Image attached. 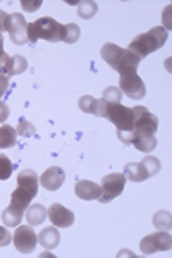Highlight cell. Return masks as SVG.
I'll use <instances>...</instances> for the list:
<instances>
[{"label":"cell","mask_w":172,"mask_h":258,"mask_svg":"<svg viewBox=\"0 0 172 258\" xmlns=\"http://www.w3.org/2000/svg\"><path fill=\"white\" fill-rule=\"evenodd\" d=\"M40 177L33 169H24L18 174V188L12 191L11 203L21 210H26L31 200L38 195Z\"/></svg>","instance_id":"1"},{"label":"cell","mask_w":172,"mask_h":258,"mask_svg":"<svg viewBox=\"0 0 172 258\" xmlns=\"http://www.w3.org/2000/svg\"><path fill=\"white\" fill-rule=\"evenodd\" d=\"M66 26L57 23L53 18H40L35 23H28V41L29 43H36L40 38L50 41V43H57V41L64 40Z\"/></svg>","instance_id":"2"},{"label":"cell","mask_w":172,"mask_h":258,"mask_svg":"<svg viewBox=\"0 0 172 258\" xmlns=\"http://www.w3.org/2000/svg\"><path fill=\"white\" fill-rule=\"evenodd\" d=\"M167 38H169V31L162 26H157V28H152L150 31L143 33V35H138L136 38L129 43L128 50L143 60L148 53H152L155 50L163 47Z\"/></svg>","instance_id":"3"},{"label":"cell","mask_w":172,"mask_h":258,"mask_svg":"<svg viewBox=\"0 0 172 258\" xmlns=\"http://www.w3.org/2000/svg\"><path fill=\"white\" fill-rule=\"evenodd\" d=\"M100 53H102V59L119 74L128 69H136L141 62L138 55H134L128 48L117 47L116 43H105L100 50Z\"/></svg>","instance_id":"4"},{"label":"cell","mask_w":172,"mask_h":258,"mask_svg":"<svg viewBox=\"0 0 172 258\" xmlns=\"http://www.w3.org/2000/svg\"><path fill=\"white\" fill-rule=\"evenodd\" d=\"M162 169L160 162L157 157H143L141 162H131V164L124 165V176L131 182H143L146 179H150L155 174H158V170Z\"/></svg>","instance_id":"5"},{"label":"cell","mask_w":172,"mask_h":258,"mask_svg":"<svg viewBox=\"0 0 172 258\" xmlns=\"http://www.w3.org/2000/svg\"><path fill=\"white\" fill-rule=\"evenodd\" d=\"M103 102H105V100H103ZM102 117L110 120V122L117 127V133H131L133 131V124H134L133 110L124 105H121V103L105 102Z\"/></svg>","instance_id":"6"},{"label":"cell","mask_w":172,"mask_h":258,"mask_svg":"<svg viewBox=\"0 0 172 258\" xmlns=\"http://www.w3.org/2000/svg\"><path fill=\"white\" fill-rule=\"evenodd\" d=\"M119 90L131 100H141L146 95V86L136 74V69H128L119 74Z\"/></svg>","instance_id":"7"},{"label":"cell","mask_w":172,"mask_h":258,"mask_svg":"<svg viewBox=\"0 0 172 258\" xmlns=\"http://www.w3.org/2000/svg\"><path fill=\"white\" fill-rule=\"evenodd\" d=\"M100 184H102V186H100L98 202L100 203H108V202H112L114 198L119 197V195L124 191L126 176L123 172L107 174V176L102 179V182H100Z\"/></svg>","instance_id":"8"},{"label":"cell","mask_w":172,"mask_h":258,"mask_svg":"<svg viewBox=\"0 0 172 258\" xmlns=\"http://www.w3.org/2000/svg\"><path fill=\"white\" fill-rule=\"evenodd\" d=\"M133 131L131 133H148V135H155L158 129V119L157 115H153L146 107L143 105H136L133 107Z\"/></svg>","instance_id":"9"},{"label":"cell","mask_w":172,"mask_h":258,"mask_svg":"<svg viewBox=\"0 0 172 258\" xmlns=\"http://www.w3.org/2000/svg\"><path fill=\"white\" fill-rule=\"evenodd\" d=\"M172 248V238L167 231H158L141 239L140 249L143 255H153L157 251H169Z\"/></svg>","instance_id":"10"},{"label":"cell","mask_w":172,"mask_h":258,"mask_svg":"<svg viewBox=\"0 0 172 258\" xmlns=\"http://www.w3.org/2000/svg\"><path fill=\"white\" fill-rule=\"evenodd\" d=\"M12 241H14V246L19 253H33L36 248V243H38V234L33 231V226H18L14 231V236H12Z\"/></svg>","instance_id":"11"},{"label":"cell","mask_w":172,"mask_h":258,"mask_svg":"<svg viewBox=\"0 0 172 258\" xmlns=\"http://www.w3.org/2000/svg\"><path fill=\"white\" fill-rule=\"evenodd\" d=\"M117 136L124 145H133L143 153H150L157 148V138L148 133H117Z\"/></svg>","instance_id":"12"},{"label":"cell","mask_w":172,"mask_h":258,"mask_svg":"<svg viewBox=\"0 0 172 258\" xmlns=\"http://www.w3.org/2000/svg\"><path fill=\"white\" fill-rule=\"evenodd\" d=\"M7 31H9L11 41L14 45L28 43V23H26V19L23 18V14H19V12L9 14Z\"/></svg>","instance_id":"13"},{"label":"cell","mask_w":172,"mask_h":258,"mask_svg":"<svg viewBox=\"0 0 172 258\" xmlns=\"http://www.w3.org/2000/svg\"><path fill=\"white\" fill-rule=\"evenodd\" d=\"M47 217L50 219L52 226L55 227H71L74 224V212H71L69 209H66L61 203H53L52 207L47 210Z\"/></svg>","instance_id":"14"},{"label":"cell","mask_w":172,"mask_h":258,"mask_svg":"<svg viewBox=\"0 0 172 258\" xmlns=\"http://www.w3.org/2000/svg\"><path fill=\"white\" fill-rule=\"evenodd\" d=\"M64 181H66V174L61 167H48L40 177L41 188H45L47 191H57L64 184Z\"/></svg>","instance_id":"15"},{"label":"cell","mask_w":172,"mask_h":258,"mask_svg":"<svg viewBox=\"0 0 172 258\" xmlns=\"http://www.w3.org/2000/svg\"><path fill=\"white\" fill-rule=\"evenodd\" d=\"M74 193L78 198L91 202V200H98L100 197V186L95 184L93 181H78L74 186Z\"/></svg>","instance_id":"16"},{"label":"cell","mask_w":172,"mask_h":258,"mask_svg":"<svg viewBox=\"0 0 172 258\" xmlns=\"http://www.w3.org/2000/svg\"><path fill=\"white\" fill-rule=\"evenodd\" d=\"M79 109L86 114H91V115H96V117H102L103 114V107H105V102L102 98L96 100L95 97H90V95H85V97L79 98Z\"/></svg>","instance_id":"17"},{"label":"cell","mask_w":172,"mask_h":258,"mask_svg":"<svg viewBox=\"0 0 172 258\" xmlns=\"http://www.w3.org/2000/svg\"><path fill=\"white\" fill-rule=\"evenodd\" d=\"M38 243L43 248H47V249L57 248L59 243H61V234H59L57 227L55 226H48V227L41 229L40 234H38Z\"/></svg>","instance_id":"18"},{"label":"cell","mask_w":172,"mask_h":258,"mask_svg":"<svg viewBox=\"0 0 172 258\" xmlns=\"http://www.w3.org/2000/svg\"><path fill=\"white\" fill-rule=\"evenodd\" d=\"M23 217H24V210L18 209V207L12 205V203L2 212V222H4V226H7V227H18Z\"/></svg>","instance_id":"19"},{"label":"cell","mask_w":172,"mask_h":258,"mask_svg":"<svg viewBox=\"0 0 172 258\" xmlns=\"http://www.w3.org/2000/svg\"><path fill=\"white\" fill-rule=\"evenodd\" d=\"M47 219V209L40 203H33L28 207L26 212V222L29 226H41L43 220Z\"/></svg>","instance_id":"20"},{"label":"cell","mask_w":172,"mask_h":258,"mask_svg":"<svg viewBox=\"0 0 172 258\" xmlns=\"http://www.w3.org/2000/svg\"><path fill=\"white\" fill-rule=\"evenodd\" d=\"M18 140V133L16 129L9 126V124H4L0 126V148H12Z\"/></svg>","instance_id":"21"},{"label":"cell","mask_w":172,"mask_h":258,"mask_svg":"<svg viewBox=\"0 0 172 258\" xmlns=\"http://www.w3.org/2000/svg\"><path fill=\"white\" fill-rule=\"evenodd\" d=\"M98 11V4L93 0H88V2H79L78 4V14L81 19H91Z\"/></svg>","instance_id":"22"},{"label":"cell","mask_w":172,"mask_h":258,"mask_svg":"<svg viewBox=\"0 0 172 258\" xmlns=\"http://www.w3.org/2000/svg\"><path fill=\"white\" fill-rule=\"evenodd\" d=\"M153 224H155V227H157L158 231H167V232H169L170 227H172L170 214H169V212H165V210H160L158 214H155Z\"/></svg>","instance_id":"23"},{"label":"cell","mask_w":172,"mask_h":258,"mask_svg":"<svg viewBox=\"0 0 172 258\" xmlns=\"http://www.w3.org/2000/svg\"><path fill=\"white\" fill-rule=\"evenodd\" d=\"M12 170H14V165H12L11 159L0 153V181H7L12 176Z\"/></svg>","instance_id":"24"},{"label":"cell","mask_w":172,"mask_h":258,"mask_svg":"<svg viewBox=\"0 0 172 258\" xmlns=\"http://www.w3.org/2000/svg\"><path fill=\"white\" fill-rule=\"evenodd\" d=\"M79 35H81V30H79L78 24L69 23V24H66V33H64V40L62 41H66V43H69V45L76 43L79 40Z\"/></svg>","instance_id":"25"},{"label":"cell","mask_w":172,"mask_h":258,"mask_svg":"<svg viewBox=\"0 0 172 258\" xmlns=\"http://www.w3.org/2000/svg\"><path fill=\"white\" fill-rule=\"evenodd\" d=\"M16 133H18L19 136H23V138H31V136H35L36 129H35V126H33L31 122H29V120L21 119L18 127H16Z\"/></svg>","instance_id":"26"},{"label":"cell","mask_w":172,"mask_h":258,"mask_svg":"<svg viewBox=\"0 0 172 258\" xmlns=\"http://www.w3.org/2000/svg\"><path fill=\"white\" fill-rule=\"evenodd\" d=\"M121 98H123V91L119 88H114V86H108V88L103 90L102 100H105L108 103H119Z\"/></svg>","instance_id":"27"},{"label":"cell","mask_w":172,"mask_h":258,"mask_svg":"<svg viewBox=\"0 0 172 258\" xmlns=\"http://www.w3.org/2000/svg\"><path fill=\"white\" fill-rule=\"evenodd\" d=\"M0 76H6V78L14 76L12 74V57L7 55L6 52L0 55Z\"/></svg>","instance_id":"28"},{"label":"cell","mask_w":172,"mask_h":258,"mask_svg":"<svg viewBox=\"0 0 172 258\" xmlns=\"http://www.w3.org/2000/svg\"><path fill=\"white\" fill-rule=\"evenodd\" d=\"M28 69V62L23 55H14L12 57V74H23Z\"/></svg>","instance_id":"29"},{"label":"cell","mask_w":172,"mask_h":258,"mask_svg":"<svg viewBox=\"0 0 172 258\" xmlns=\"http://www.w3.org/2000/svg\"><path fill=\"white\" fill-rule=\"evenodd\" d=\"M41 4H43L41 0H21V6H23V9L28 11V12H35L41 6Z\"/></svg>","instance_id":"30"},{"label":"cell","mask_w":172,"mask_h":258,"mask_svg":"<svg viewBox=\"0 0 172 258\" xmlns=\"http://www.w3.org/2000/svg\"><path fill=\"white\" fill-rule=\"evenodd\" d=\"M11 241H12L11 232L7 231V227L0 226V248H4V246H7V244H11Z\"/></svg>","instance_id":"31"},{"label":"cell","mask_w":172,"mask_h":258,"mask_svg":"<svg viewBox=\"0 0 172 258\" xmlns=\"http://www.w3.org/2000/svg\"><path fill=\"white\" fill-rule=\"evenodd\" d=\"M9 115H11V110H9V107H7V103L6 102H0V122L7 120Z\"/></svg>","instance_id":"32"},{"label":"cell","mask_w":172,"mask_h":258,"mask_svg":"<svg viewBox=\"0 0 172 258\" xmlns=\"http://www.w3.org/2000/svg\"><path fill=\"white\" fill-rule=\"evenodd\" d=\"M7 23H9V14L0 11V35H2V31H7Z\"/></svg>","instance_id":"33"},{"label":"cell","mask_w":172,"mask_h":258,"mask_svg":"<svg viewBox=\"0 0 172 258\" xmlns=\"http://www.w3.org/2000/svg\"><path fill=\"white\" fill-rule=\"evenodd\" d=\"M9 91V78L6 76H0V98Z\"/></svg>","instance_id":"34"},{"label":"cell","mask_w":172,"mask_h":258,"mask_svg":"<svg viewBox=\"0 0 172 258\" xmlns=\"http://www.w3.org/2000/svg\"><path fill=\"white\" fill-rule=\"evenodd\" d=\"M4 53V36L0 35V55Z\"/></svg>","instance_id":"35"}]
</instances>
